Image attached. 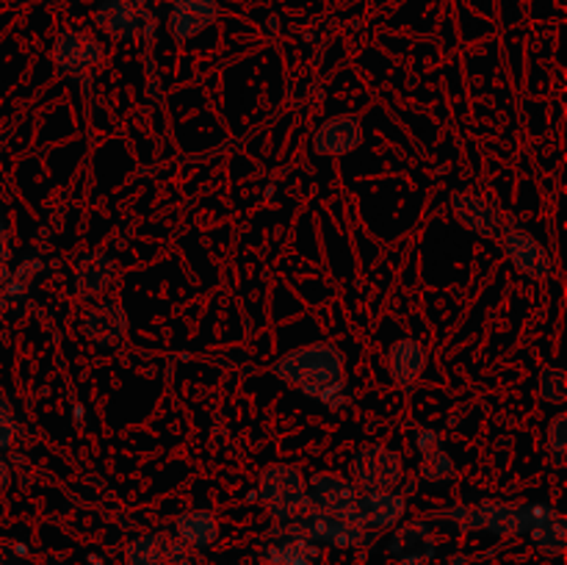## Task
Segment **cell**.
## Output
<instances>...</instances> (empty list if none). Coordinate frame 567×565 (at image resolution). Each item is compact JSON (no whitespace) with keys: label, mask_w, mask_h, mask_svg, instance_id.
Wrapping results in <instances>:
<instances>
[{"label":"cell","mask_w":567,"mask_h":565,"mask_svg":"<svg viewBox=\"0 0 567 565\" xmlns=\"http://www.w3.org/2000/svg\"><path fill=\"white\" fill-rule=\"evenodd\" d=\"M349 480L360 493L396 491L404 480V460L385 443H365L349 463Z\"/></svg>","instance_id":"277c9868"},{"label":"cell","mask_w":567,"mask_h":565,"mask_svg":"<svg viewBox=\"0 0 567 565\" xmlns=\"http://www.w3.org/2000/svg\"><path fill=\"white\" fill-rule=\"evenodd\" d=\"M271 374L330 410L349 402L347 355L332 341H316L291 349L271 366Z\"/></svg>","instance_id":"6da1fadb"},{"label":"cell","mask_w":567,"mask_h":565,"mask_svg":"<svg viewBox=\"0 0 567 565\" xmlns=\"http://www.w3.org/2000/svg\"><path fill=\"white\" fill-rule=\"evenodd\" d=\"M452 210L463 227L482 238H498L504 230V216L493 208L487 199H482L474 192H454L452 194Z\"/></svg>","instance_id":"5bb4252c"},{"label":"cell","mask_w":567,"mask_h":565,"mask_svg":"<svg viewBox=\"0 0 567 565\" xmlns=\"http://www.w3.org/2000/svg\"><path fill=\"white\" fill-rule=\"evenodd\" d=\"M114 280V260L105 253H86L75 260L72 282L81 299H97Z\"/></svg>","instance_id":"d6986e66"},{"label":"cell","mask_w":567,"mask_h":565,"mask_svg":"<svg viewBox=\"0 0 567 565\" xmlns=\"http://www.w3.org/2000/svg\"><path fill=\"white\" fill-rule=\"evenodd\" d=\"M529 537H532V543H535L537 552L546 554V557H559L567 546L565 515L557 513L554 507H548L546 513L540 515V521H537V524L529 530Z\"/></svg>","instance_id":"7402d4cb"},{"label":"cell","mask_w":567,"mask_h":565,"mask_svg":"<svg viewBox=\"0 0 567 565\" xmlns=\"http://www.w3.org/2000/svg\"><path fill=\"white\" fill-rule=\"evenodd\" d=\"M50 59H53L55 72H61V75H75V72H86L92 66H97L105 59V50L92 33L66 28V31H61L55 37Z\"/></svg>","instance_id":"52a82bcc"},{"label":"cell","mask_w":567,"mask_h":565,"mask_svg":"<svg viewBox=\"0 0 567 565\" xmlns=\"http://www.w3.org/2000/svg\"><path fill=\"white\" fill-rule=\"evenodd\" d=\"M280 530L297 532V535L308 537L310 543H324V546L336 548H354L363 546L369 541V530L358 526L354 521L341 518V515H327L319 513V510L310 507L302 518H297L293 524L280 526Z\"/></svg>","instance_id":"5b68a950"},{"label":"cell","mask_w":567,"mask_h":565,"mask_svg":"<svg viewBox=\"0 0 567 565\" xmlns=\"http://www.w3.org/2000/svg\"><path fill=\"white\" fill-rule=\"evenodd\" d=\"M14 441H17L14 408H11L9 399L0 393V452H6L9 446H14Z\"/></svg>","instance_id":"484cf974"},{"label":"cell","mask_w":567,"mask_h":565,"mask_svg":"<svg viewBox=\"0 0 567 565\" xmlns=\"http://www.w3.org/2000/svg\"><path fill=\"white\" fill-rule=\"evenodd\" d=\"M360 491L349 476L338 474V471H319L313 480L308 482V499L310 507L327 515H341L349 518L354 502H358Z\"/></svg>","instance_id":"9c48e42d"},{"label":"cell","mask_w":567,"mask_h":565,"mask_svg":"<svg viewBox=\"0 0 567 565\" xmlns=\"http://www.w3.org/2000/svg\"><path fill=\"white\" fill-rule=\"evenodd\" d=\"M437 554L435 532L426 521H410V524L396 526L388 541V557L396 565H426Z\"/></svg>","instance_id":"30bf717a"},{"label":"cell","mask_w":567,"mask_h":565,"mask_svg":"<svg viewBox=\"0 0 567 565\" xmlns=\"http://www.w3.org/2000/svg\"><path fill=\"white\" fill-rule=\"evenodd\" d=\"M258 499L266 513L280 526L293 524L310 510L308 480L302 469L291 463H271L258 476Z\"/></svg>","instance_id":"3957f363"},{"label":"cell","mask_w":567,"mask_h":565,"mask_svg":"<svg viewBox=\"0 0 567 565\" xmlns=\"http://www.w3.org/2000/svg\"><path fill=\"white\" fill-rule=\"evenodd\" d=\"M192 548L181 537L142 535L125 546V565H188Z\"/></svg>","instance_id":"8fae6325"},{"label":"cell","mask_w":567,"mask_h":565,"mask_svg":"<svg viewBox=\"0 0 567 565\" xmlns=\"http://www.w3.org/2000/svg\"><path fill=\"white\" fill-rule=\"evenodd\" d=\"M0 565H3V563H0Z\"/></svg>","instance_id":"f1b7e54d"},{"label":"cell","mask_w":567,"mask_h":565,"mask_svg":"<svg viewBox=\"0 0 567 565\" xmlns=\"http://www.w3.org/2000/svg\"><path fill=\"white\" fill-rule=\"evenodd\" d=\"M9 258H11L9 230H6V222H3V216H0V269H3V266L9 264Z\"/></svg>","instance_id":"4316f807"},{"label":"cell","mask_w":567,"mask_h":565,"mask_svg":"<svg viewBox=\"0 0 567 565\" xmlns=\"http://www.w3.org/2000/svg\"><path fill=\"white\" fill-rule=\"evenodd\" d=\"M363 144V122L354 114L330 116L313 133V150L319 155H349Z\"/></svg>","instance_id":"7c38bea8"},{"label":"cell","mask_w":567,"mask_h":565,"mask_svg":"<svg viewBox=\"0 0 567 565\" xmlns=\"http://www.w3.org/2000/svg\"><path fill=\"white\" fill-rule=\"evenodd\" d=\"M175 532L188 548H208L219 537V521L208 510H186L177 515Z\"/></svg>","instance_id":"44dd1931"},{"label":"cell","mask_w":567,"mask_h":565,"mask_svg":"<svg viewBox=\"0 0 567 565\" xmlns=\"http://www.w3.org/2000/svg\"><path fill=\"white\" fill-rule=\"evenodd\" d=\"M9 485H11V465H9V460L0 454V491H6Z\"/></svg>","instance_id":"83f0119b"},{"label":"cell","mask_w":567,"mask_h":565,"mask_svg":"<svg viewBox=\"0 0 567 565\" xmlns=\"http://www.w3.org/2000/svg\"><path fill=\"white\" fill-rule=\"evenodd\" d=\"M144 6L138 0H103L94 11L100 31L114 42H127L144 25Z\"/></svg>","instance_id":"9a60e30c"},{"label":"cell","mask_w":567,"mask_h":565,"mask_svg":"<svg viewBox=\"0 0 567 565\" xmlns=\"http://www.w3.org/2000/svg\"><path fill=\"white\" fill-rule=\"evenodd\" d=\"M219 20L216 0H169V33L177 42L199 37Z\"/></svg>","instance_id":"2e32d148"},{"label":"cell","mask_w":567,"mask_h":565,"mask_svg":"<svg viewBox=\"0 0 567 565\" xmlns=\"http://www.w3.org/2000/svg\"><path fill=\"white\" fill-rule=\"evenodd\" d=\"M127 327H131V319H127L125 308L114 299H103V302L92 305L83 316V332L97 347H111V343L122 341Z\"/></svg>","instance_id":"ac0fdd59"},{"label":"cell","mask_w":567,"mask_h":565,"mask_svg":"<svg viewBox=\"0 0 567 565\" xmlns=\"http://www.w3.org/2000/svg\"><path fill=\"white\" fill-rule=\"evenodd\" d=\"M426 363H430V355H426V347L419 341V338H399L388 347L385 352V369L391 374V380L396 382L399 388H413L415 382L424 377Z\"/></svg>","instance_id":"4fadbf2b"},{"label":"cell","mask_w":567,"mask_h":565,"mask_svg":"<svg viewBox=\"0 0 567 565\" xmlns=\"http://www.w3.org/2000/svg\"><path fill=\"white\" fill-rule=\"evenodd\" d=\"M546 446L551 454V463L563 469L567 458V413H557L546 430Z\"/></svg>","instance_id":"cb8c5ba5"},{"label":"cell","mask_w":567,"mask_h":565,"mask_svg":"<svg viewBox=\"0 0 567 565\" xmlns=\"http://www.w3.org/2000/svg\"><path fill=\"white\" fill-rule=\"evenodd\" d=\"M548 504H526V502H482L474 507H457L441 513V518L454 521L463 530L491 532L498 537L529 535L532 526L540 521Z\"/></svg>","instance_id":"7a4b0ae2"},{"label":"cell","mask_w":567,"mask_h":565,"mask_svg":"<svg viewBox=\"0 0 567 565\" xmlns=\"http://www.w3.org/2000/svg\"><path fill=\"white\" fill-rule=\"evenodd\" d=\"M408 513V499L399 491H371L360 493L358 502H354L349 521H354L358 526L369 532L391 530Z\"/></svg>","instance_id":"ba28073f"},{"label":"cell","mask_w":567,"mask_h":565,"mask_svg":"<svg viewBox=\"0 0 567 565\" xmlns=\"http://www.w3.org/2000/svg\"><path fill=\"white\" fill-rule=\"evenodd\" d=\"M316 557H319L316 543H310L308 537L288 530H280V537L275 543H269L264 552L266 565H313Z\"/></svg>","instance_id":"ffe728a7"},{"label":"cell","mask_w":567,"mask_h":565,"mask_svg":"<svg viewBox=\"0 0 567 565\" xmlns=\"http://www.w3.org/2000/svg\"><path fill=\"white\" fill-rule=\"evenodd\" d=\"M537 397L543 399L546 404H565L567 399V382H565V371L559 366H546L540 371V380H537Z\"/></svg>","instance_id":"603a6c76"},{"label":"cell","mask_w":567,"mask_h":565,"mask_svg":"<svg viewBox=\"0 0 567 565\" xmlns=\"http://www.w3.org/2000/svg\"><path fill=\"white\" fill-rule=\"evenodd\" d=\"M498 242H502L507 260L520 275L532 277V280H548L554 275L551 253L529 230H524V227L504 225Z\"/></svg>","instance_id":"8992f818"},{"label":"cell","mask_w":567,"mask_h":565,"mask_svg":"<svg viewBox=\"0 0 567 565\" xmlns=\"http://www.w3.org/2000/svg\"><path fill=\"white\" fill-rule=\"evenodd\" d=\"M33 271H39L37 260H28V264H22L20 269L14 271V277L9 280V286L3 288V294H0V302H14L22 291H28V280H31Z\"/></svg>","instance_id":"d4e9b609"},{"label":"cell","mask_w":567,"mask_h":565,"mask_svg":"<svg viewBox=\"0 0 567 565\" xmlns=\"http://www.w3.org/2000/svg\"><path fill=\"white\" fill-rule=\"evenodd\" d=\"M415 446H419V474L424 482L443 485V482L457 480V463L443 446V438L435 430L415 432Z\"/></svg>","instance_id":"e0dca14e"}]
</instances>
